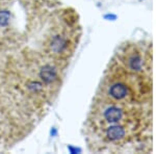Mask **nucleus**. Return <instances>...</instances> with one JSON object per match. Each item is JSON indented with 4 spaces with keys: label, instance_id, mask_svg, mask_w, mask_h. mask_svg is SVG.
Segmentation results:
<instances>
[{
    "label": "nucleus",
    "instance_id": "obj_1",
    "mask_svg": "<svg viewBox=\"0 0 156 154\" xmlns=\"http://www.w3.org/2000/svg\"><path fill=\"white\" fill-rule=\"evenodd\" d=\"M39 76L43 82H45L46 84H51L58 79V72H57L56 68L52 65L46 64L41 68Z\"/></svg>",
    "mask_w": 156,
    "mask_h": 154
},
{
    "label": "nucleus",
    "instance_id": "obj_2",
    "mask_svg": "<svg viewBox=\"0 0 156 154\" xmlns=\"http://www.w3.org/2000/svg\"><path fill=\"white\" fill-rule=\"evenodd\" d=\"M11 20V13L7 9L0 11V27H4L9 23Z\"/></svg>",
    "mask_w": 156,
    "mask_h": 154
}]
</instances>
